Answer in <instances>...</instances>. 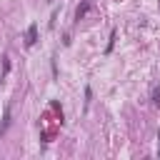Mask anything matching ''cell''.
Returning a JSON list of instances; mask_svg holds the SVG:
<instances>
[{"instance_id": "cell-1", "label": "cell", "mask_w": 160, "mask_h": 160, "mask_svg": "<svg viewBox=\"0 0 160 160\" xmlns=\"http://www.w3.org/2000/svg\"><path fill=\"white\" fill-rule=\"evenodd\" d=\"M152 102H155V105H160V88H155V90H152Z\"/></svg>"}, {"instance_id": "cell-2", "label": "cell", "mask_w": 160, "mask_h": 160, "mask_svg": "<svg viewBox=\"0 0 160 160\" xmlns=\"http://www.w3.org/2000/svg\"><path fill=\"white\" fill-rule=\"evenodd\" d=\"M48 2H50V0H48Z\"/></svg>"}]
</instances>
